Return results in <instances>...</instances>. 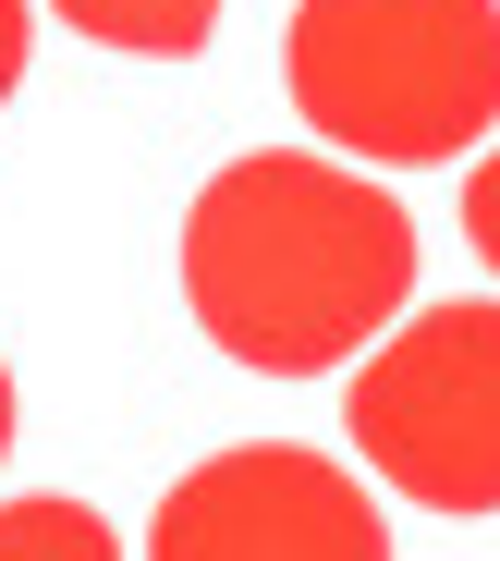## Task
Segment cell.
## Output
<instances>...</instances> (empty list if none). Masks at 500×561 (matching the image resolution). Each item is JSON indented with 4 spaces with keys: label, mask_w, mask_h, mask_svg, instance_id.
<instances>
[{
    "label": "cell",
    "mask_w": 500,
    "mask_h": 561,
    "mask_svg": "<svg viewBox=\"0 0 500 561\" xmlns=\"http://www.w3.org/2000/svg\"><path fill=\"white\" fill-rule=\"evenodd\" d=\"M464 244H476V256L500 268V147H488V159L464 171Z\"/></svg>",
    "instance_id": "obj_7"
},
{
    "label": "cell",
    "mask_w": 500,
    "mask_h": 561,
    "mask_svg": "<svg viewBox=\"0 0 500 561\" xmlns=\"http://www.w3.org/2000/svg\"><path fill=\"white\" fill-rule=\"evenodd\" d=\"M354 451L428 513H500V306H404L342 391Z\"/></svg>",
    "instance_id": "obj_3"
},
{
    "label": "cell",
    "mask_w": 500,
    "mask_h": 561,
    "mask_svg": "<svg viewBox=\"0 0 500 561\" xmlns=\"http://www.w3.org/2000/svg\"><path fill=\"white\" fill-rule=\"evenodd\" d=\"M147 561H390V525L330 451L245 439V451H208L159 501Z\"/></svg>",
    "instance_id": "obj_4"
},
{
    "label": "cell",
    "mask_w": 500,
    "mask_h": 561,
    "mask_svg": "<svg viewBox=\"0 0 500 561\" xmlns=\"http://www.w3.org/2000/svg\"><path fill=\"white\" fill-rule=\"evenodd\" d=\"M0 451H13V366H0Z\"/></svg>",
    "instance_id": "obj_9"
},
{
    "label": "cell",
    "mask_w": 500,
    "mask_h": 561,
    "mask_svg": "<svg viewBox=\"0 0 500 561\" xmlns=\"http://www.w3.org/2000/svg\"><path fill=\"white\" fill-rule=\"evenodd\" d=\"M25 49H37V0H0V99L25 85Z\"/></svg>",
    "instance_id": "obj_8"
},
{
    "label": "cell",
    "mask_w": 500,
    "mask_h": 561,
    "mask_svg": "<svg viewBox=\"0 0 500 561\" xmlns=\"http://www.w3.org/2000/svg\"><path fill=\"white\" fill-rule=\"evenodd\" d=\"M183 306L257 379H330L416 306V220L330 147H257L183 208Z\"/></svg>",
    "instance_id": "obj_1"
},
{
    "label": "cell",
    "mask_w": 500,
    "mask_h": 561,
    "mask_svg": "<svg viewBox=\"0 0 500 561\" xmlns=\"http://www.w3.org/2000/svg\"><path fill=\"white\" fill-rule=\"evenodd\" d=\"M0 561H123V537L98 525L86 501L37 489V501H0Z\"/></svg>",
    "instance_id": "obj_6"
},
{
    "label": "cell",
    "mask_w": 500,
    "mask_h": 561,
    "mask_svg": "<svg viewBox=\"0 0 500 561\" xmlns=\"http://www.w3.org/2000/svg\"><path fill=\"white\" fill-rule=\"evenodd\" d=\"M49 13L98 49H135V61H195L220 37V0H49Z\"/></svg>",
    "instance_id": "obj_5"
},
{
    "label": "cell",
    "mask_w": 500,
    "mask_h": 561,
    "mask_svg": "<svg viewBox=\"0 0 500 561\" xmlns=\"http://www.w3.org/2000/svg\"><path fill=\"white\" fill-rule=\"evenodd\" d=\"M281 85L318 147L440 171L500 123V0H293Z\"/></svg>",
    "instance_id": "obj_2"
}]
</instances>
